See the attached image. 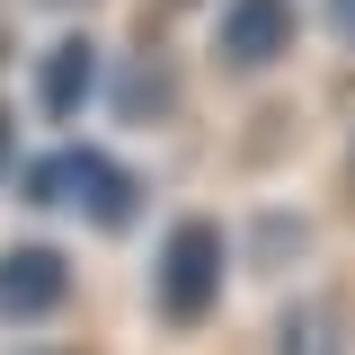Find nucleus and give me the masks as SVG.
<instances>
[{"mask_svg": "<svg viewBox=\"0 0 355 355\" xmlns=\"http://www.w3.org/2000/svg\"><path fill=\"white\" fill-rule=\"evenodd\" d=\"M89 89H98V44H89V36H62V44L36 62V98H44V116H80Z\"/></svg>", "mask_w": 355, "mask_h": 355, "instance_id": "4", "label": "nucleus"}, {"mask_svg": "<svg viewBox=\"0 0 355 355\" xmlns=\"http://www.w3.org/2000/svg\"><path fill=\"white\" fill-rule=\"evenodd\" d=\"M116 116L133 125H160V107H169V71L160 62H116V98H107Z\"/></svg>", "mask_w": 355, "mask_h": 355, "instance_id": "7", "label": "nucleus"}, {"mask_svg": "<svg viewBox=\"0 0 355 355\" xmlns=\"http://www.w3.org/2000/svg\"><path fill=\"white\" fill-rule=\"evenodd\" d=\"M71 302V258L62 249H44V240H18V249H0V320L18 329V320H44V311Z\"/></svg>", "mask_w": 355, "mask_h": 355, "instance_id": "2", "label": "nucleus"}, {"mask_svg": "<svg viewBox=\"0 0 355 355\" xmlns=\"http://www.w3.org/2000/svg\"><path fill=\"white\" fill-rule=\"evenodd\" d=\"M329 27H338V36L355 44V0H329Z\"/></svg>", "mask_w": 355, "mask_h": 355, "instance_id": "10", "label": "nucleus"}, {"mask_svg": "<svg viewBox=\"0 0 355 355\" xmlns=\"http://www.w3.org/2000/svg\"><path fill=\"white\" fill-rule=\"evenodd\" d=\"M275 355H347V320H338V302H320V293L284 302V311H275Z\"/></svg>", "mask_w": 355, "mask_h": 355, "instance_id": "5", "label": "nucleus"}, {"mask_svg": "<svg viewBox=\"0 0 355 355\" xmlns=\"http://www.w3.org/2000/svg\"><path fill=\"white\" fill-rule=\"evenodd\" d=\"M293 249H302V214H266V249L258 258L275 266V258H293Z\"/></svg>", "mask_w": 355, "mask_h": 355, "instance_id": "9", "label": "nucleus"}, {"mask_svg": "<svg viewBox=\"0 0 355 355\" xmlns=\"http://www.w3.org/2000/svg\"><path fill=\"white\" fill-rule=\"evenodd\" d=\"M214 302H222V231L178 222L169 249H160V311L178 329H196V320H214Z\"/></svg>", "mask_w": 355, "mask_h": 355, "instance_id": "1", "label": "nucleus"}, {"mask_svg": "<svg viewBox=\"0 0 355 355\" xmlns=\"http://www.w3.org/2000/svg\"><path fill=\"white\" fill-rule=\"evenodd\" d=\"M18 187H27V205H71L89 187V151H53V160H36Z\"/></svg>", "mask_w": 355, "mask_h": 355, "instance_id": "8", "label": "nucleus"}, {"mask_svg": "<svg viewBox=\"0 0 355 355\" xmlns=\"http://www.w3.org/2000/svg\"><path fill=\"white\" fill-rule=\"evenodd\" d=\"M0 178H9V107H0Z\"/></svg>", "mask_w": 355, "mask_h": 355, "instance_id": "11", "label": "nucleus"}, {"mask_svg": "<svg viewBox=\"0 0 355 355\" xmlns=\"http://www.w3.org/2000/svg\"><path fill=\"white\" fill-rule=\"evenodd\" d=\"M80 205H89V222H133V214H142V187H133V169H116V160H98V151H89Z\"/></svg>", "mask_w": 355, "mask_h": 355, "instance_id": "6", "label": "nucleus"}, {"mask_svg": "<svg viewBox=\"0 0 355 355\" xmlns=\"http://www.w3.org/2000/svg\"><path fill=\"white\" fill-rule=\"evenodd\" d=\"M293 44V0H231L222 9V62L231 71H266Z\"/></svg>", "mask_w": 355, "mask_h": 355, "instance_id": "3", "label": "nucleus"}]
</instances>
